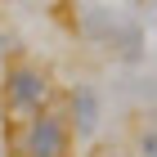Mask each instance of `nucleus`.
Segmentation results:
<instances>
[{
    "label": "nucleus",
    "instance_id": "nucleus-4",
    "mask_svg": "<svg viewBox=\"0 0 157 157\" xmlns=\"http://www.w3.org/2000/svg\"><path fill=\"white\" fill-rule=\"evenodd\" d=\"M139 153H144V157H157V130H144V135H139Z\"/></svg>",
    "mask_w": 157,
    "mask_h": 157
},
{
    "label": "nucleus",
    "instance_id": "nucleus-2",
    "mask_svg": "<svg viewBox=\"0 0 157 157\" xmlns=\"http://www.w3.org/2000/svg\"><path fill=\"white\" fill-rule=\"evenodd\" d=\"M45 94H49L45 72H36V67H9V72H5V103H9V108L40 112Z\"/></svg>",
    "mask_w": 157,
    "mask_h": 157
},
{
    "label": "nucleus",
    "instance_id": "nucleus-3",
    "mask_svg": "<svg viewBox=\"0 0 157 157\" xmlns=\"http://www.w3.org/2000/svg\"><path fill=\"white\" fill-rule=\"evenodd\" d=\"M67 103H72V130H76V139H90V135L99 130V94L90 90V85H72Z\"/></svg>",
    "mask_w": 157,
    "mask_h": 157
},
{
    "label": "nucleus",
    "instance_id": "nucleus-1",
    "mask_svg": "<svg viewBox=\"0 0 157 157\" xmlns=\"http://www.w3.org/2000/svg\"><path fill=\"white\" fill-rule=\"evenodd\" d=\"M67 121L54 117V112L40 108L36 117H27L23 139H18V153L23 157H67Z\"/></svg>",
    "mask_w": 157,
    "mask_h": 157
}]
</instances>
